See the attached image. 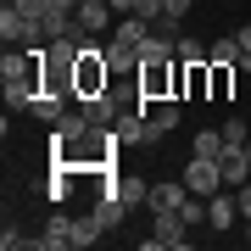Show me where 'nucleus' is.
I'll return each instance as SVG.
<instances>
[{"label":"nucleus","mask_w":251,"mask_h":251,"mask_svg":"<svg viewBox=\"0 0 251 251\" xmlns=\"http://www.w3.org/2000/svg\"><path fill=\"white\" fill-rule=\"evenodd\" d=\"M234 39H240V50L251 56V23H246V28H240V34H234ZM246 56H240V62H246Z\"/></svg>","instance_id":"b1692460"},{"label":"nucleus","mask_w":251,"mask_h":251,"mask_svg":"<svg viewBox=\"0 0 251 251\" xmlns=\"http://www.w3.org/2000/svg\"><path fill=\"white\" fill-rule=\"evenodd\" d=\"M246 246H251V218H246Z\"/></svg>","instance_id":"a878e982"},{"label":"nucleus","mask_w":251,"mask_h":251,"mask_svg":"<svg viewBox=\"0 0 251 251\" xmlns=\"http://www.w3.org/2000/svg\"><path fill=\"white\" fill-rule=\"evenodd\" d=\"M100 190H112V196H123L128 206H140L145 196H151V184L134 179V173H100Z\"/></svg>","instance_id":"6e6552de"},{"label":"nucleus","mask_w":251,"mask_h":251,"mask_svg":"<svg viewBox=\"0 0 251 251\" xmlns=\"http://www.w3.org/2000/svg\"><path fill=\"white\" fill-rule=\"evenodd\" d=\"M184 184H190V196H218V190H224V168H218L212 156H190Z\"/></svg>","instance_id":"20e7f679"},{"label":"nucleus","mask_w":251,"mask_h":251,"mask_svg":"<svg viewBox=\"0 0 251 251\" xmlns=\"http://www.w3.org/2000/svg\"><path fill=\"white\" fill-rule=\"evenodd\" d=\"M11 6H17L23 17H34V23H45L50 11H56V0H11Z\"/></svg>","instance_id":"6ab92c4d"},{"label":"nucleus","mask_w":251,"mask_h":251,"mask_svg":"<svg viewBox=\"0 0 251 251\" xmlns=\"http://www.w3.org/2000/svg\"><path fill=\"white\" fill-rule=\"evenodd\" d=\"M224 151H229V140H224V128H201V134L190 140V156H212V162H218V156H224Z\"/></svg>","instance_id":"4468645a"},{"label":"nucleus","mask_w":251,"mask_h":251,"mask_svg":"<svg viewBox=\"0 0 251 251\" xmlns=\"http://www.w3.org/2000/svg\"><path fill=\"white\" fill-rule=\"evenodd\" d=\"M106 67H112V78H140V45L123 39V34H112L106 39Z\"/></svg>","instance_id":"7ed1b4c3"},{"label":"nucleus","mask_w":251,"mask_h":251,"mask_svg":"<svg viewBox=\"0 0 251 251\" xmlns=\"http://www.w3.org/2000/svg\"><path fill=\"white\" fill-rule=\"evenodd\" d=\"M151 134L162 140V134H173V128H179V106H173V100H151Z\"/></svg>","instance_id":"2eb2a0df"},{"label":"nucleus","mask_w":251,"mask_h":251,"mask_svg":"<svg viewBox=\"0 0 251 251\" xmlns=\"http://www.w3.org/2000/svg\"><path fill=\"white\" fill-rule=\"evenodd\" d=\"M100 229H106V224H100L95 212H90V218H73V246H95Z\"/></svg>","instance_id":"f3484780"},{"label":"nucleus","mask_w":251,"mask_h":251,"mask_svg":"<svg viewBox=\"0 0 251 251\" xmlns=\"http://www.w3.org/2000/svg\"><path fill=\"white\" fill-rule=\"evenodd\" d=\"M84 134H90V117H84V106H67V112L50 123V145H73V140H84Z\"/></svg>","instance_id":"423d86ee"},{"label":"nucleus","mask_w":251,"mask_h":251,"mask_svg":"<svg viewBox=\"0 0 251 251\" xmlns=\"http://www.w3.org/2000/svg\"><path fill=\"white\" fill-rule=\"evenodd\" d=\"M234 218H240V201L229 196V190H218V196H206V229H234Z\"/></svg>","instance_id":"0eeeda50"},{"label":"nucleus","mask_w":251,"mask_h":251,"mask_svg":"<svg viewBox=\"0 0 251 251\" xmlns=\"http://www.w3.org/2000/svg\"><path fill=\"white\" fill-rule=\"evenodd\" d=\"M179 62L190 67V62H206V45H201V39H184L179 34Z\"/></svg>","instance_id":"412c9836"},{"label":"nucleus","mask_w":251,"mask_h":251,"mask_svg":"<svg viewBox=\"0 0 251 251\" xmlns=\"http://www.w3.org/2000/svg\"><path fill=\"white\" fill-rule=\"evenodd\" d=\"M246 156H251V140H246Z\"/></svg>","instance_id":"bb28decb"},{"label":"nucleus","mask_w":251,"mask_h":251,"mask_svg":"<svg viewBox=\"0 0 251 251\" xmlns=\"http://www.w3.org/2000/svg\"><path fill=\"white\" fill-rule=\"evenodd\" d=\"M78 34H100V28L112 23V0H78Z\"/></svg>","instance_id":"9b49d317"},{"label":"nucleus","mask_w":251,"mask_h":251,"mask_svg":"<svg viewBox=\"0 0 251 251\" xmlns=\"http://www.w3.org/2000/svg\"><path fill=\"white\" fill-rule=\"evenodd\" d=\"M240 39H218V45H206V62H218V67H240Z\"/></svg>","instance_id":"dca6fc26"},{"label":"nucleus","mask_w":251,"mask_h":251,"mask_svg":"<svg viewBox=\"0 0 251 251\" xmlns=\"http://www.w3.org/2000/svg\"><path fill=\"white\" fill-rule=\"evenodd\" d=\"M39 90H45V78H39V73H23V78H6V106H11V112H34Z\"/></svg>","instance_id":"39448f33"},{"label":"nucleus","mask_w":251,"mask_h":251,"mask_svg":"<svg viewBox=\"0 0 251 251\" xmlns=\"http://www.w3.org/2000/svg\"><path fill=\"white\" fill-rule=\"evenodd\" d=\"M190 251V218L173 206V212H151V234H145V251Z\"/></svg>","instance_id":"f257e3e1"},{"label":"nucleus","mask_w":251,"mask_h":251,"mask_svg":"<svg viewBox=\"0 0 251 251\" xmlns=\"http://www.w3.org/2000/svg\"><path fill=\"white\" fill-rule=\"evenodd\" d=\"M78 106H84V117H90L95 128H112V123H117V95H112V90H100V95H78Z\"/></svg>","instance_id":"9d476101"},{"label":"nucleus","mask_w":251,"mask_h":251,"mask_svg":"<svg viewBox=\"0 0 251 251\" xmlns=\"http://www.w3.org/2000/svg\"><path fill=\"white\" fill-rule=\"evenodd\" d=\"M206 67H212V100H224L234 84V67H218V62H206Z\"/></svg>","instance_id":"aec40b11"},{"label":"nucleus","mask_w":251,"mask_h":251,"mask_svg":"<svg viewBox=\"0 0 251 251\" xmlns=\"http://www.w3.org/2000/svg\"><path fill=\"white\" fill-rule=\"evenodd\" d=\"M224 140H229V145H246V140H251V128L240 123V117H229V123H224Z\"/></svg>","instance_id":"4be33fe9"},{"label":"nucleus","mask_w":251,"mask_h":251,"mask_svg":"<svg viewBox=\"0 0 251 251\" xmlns=\"http://www.w3.org/2000/svg\"><path fill=\"white\" fill-rule=\"evenodd\" d=\"M190 201V184H151V196H145V206H151V212H173V206H184Z\"/></svg>","instance_id":"f8f14e48"},{"label":"nucleus","mask_w":251,"mask_h":251,"mask_svg":"<svg viewBox=\"0 0 251 251\" xmlns=\"http://www.w3.org/2000/svg\"><path fill=\"white\" fill-rule=\"evenodd\" d=\"M112 11H140V0H112Z\"/></svg>","instance_id":"393cba45"},{"label":"nucleus","mask_w":251,"mask_h":251,"mask_svg":"<svg viewBox=\"0 0 251 251\" xmlns=\"http://www.w3.org/2000/svg\"><path fill=\"white\" fill-rule=\"evenodd\" d=\"M218 168H224V190H240L251 179V156H246V145H229L224 156H218Z\"/></svg>","instance_id":"1a4fd4ad"},{"label":"nucleus","mask_w":251,"mask_h":251,"mask_svg":"<svg viewBox=\"0 0 251 251\" xmlns=\"http://www.w3.org/2000/svg\"><path fill=\"white\" fill-rule=\"evenodd\" d=\"M234 201H240V218H251V184H240V190H234Z\"/></svg>","instance_id":"5701e85b"},{"label":"nucleus","mask_w":251,"mask_h":251,"mask_svg":"<svg viewBox=\"0 0 251 251\" xmlns=\"http://www.w3.org/2000/svg\"><path fill=\"white\" fill-rule=\"evenodd\" d=\"M39 251H73V218H50L39 234Z\"/></svg>","instance_id":"ddd939ff"},{"label":"nucleus","mask_w":251,"mask_h":251,"mask_svg":"<svg viewBox=\"0 0 251 251\" xmlns=\"http://www.w3.org/2000/svg\"><path fill=\"white\" fill-rule=\"evenodd\" d=\"M112 134H117V145H145L151 151L156 145V134H151V117H145V106H128V112H117V123H112Z\"/></svg>","instance_id":"f03ea898"},{"label":"nucleus","mask_w":251,"mask_h":251,"mask_svg":"<svg viewBox=\"0 0 251 251\" xmlns=\"http://www.w3.org/2000/svg\"><path fill=\"white\" fill-rule=\"evenodd\" d=\"M62 34H78V17L73 11H50L45 17V39H62Z\"/></svg>","instance_id":"a211bd4d"}]
</instances>
